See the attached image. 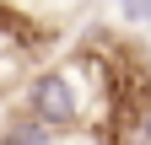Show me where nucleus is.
<instances>
[{"mask_svg": "<svg viewBox=\"0 0 151 145\" xmlns=\"http://www.w3.org/2000/svg\"><path fill=\"white\" fill-rule=\"evenodd\" d=\"M119 11H124L129 27H135V22H151V0H119Z\"/></svg>", "mask_w": 151, "mask_h": 145, "instance_id": "3", "label": "nucleus"}, {"mask_svg": "<svg viewBox=\"0 0 151 145\" xmlns=\"http://www.w3.org/2000/svg\"><path fill=\"white\" fill-rule=\"evenodd\" d=\"M27 113L43 118L49 129H60V134L81 124V97H76L70 70H43V75L27 86Z\"/></svg>", "mask_w": 151, "mask_h": 145, "instance_id": "1", "label": "nucleus"}, {"mask_svg": "<svg viewBox=\"0 0 151 145\" xmlns=\"http://www.w3.org/2000/svg\"><path fill=\"white\" fill-rule=\"evenodd\" d=\"M0 145H60V129H49L43 118L22 113V118H6V124H0Z\"/></svg>", "mask_w": 151, "mask_h": 145, "instance_id": "2", "label": "nucleus"}, {"mask_svg": "<svg viewBox=\"0 0 151 145\" xmlns=\"http://www.w3.org/2000/svg\"><path fill=\"white\" fill-rule=\"evenodd\" d=\"M140 140L151 145V107H146V113H140Z\"/></svg>", "mask_w": 151, "mask_h": 145, "instance_id": "4", "label": "nucleus"}]
</instances>
